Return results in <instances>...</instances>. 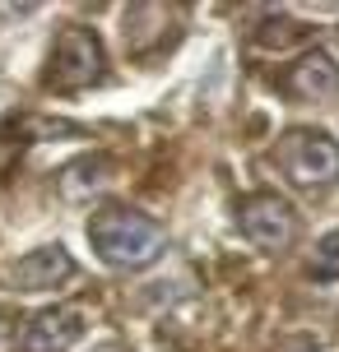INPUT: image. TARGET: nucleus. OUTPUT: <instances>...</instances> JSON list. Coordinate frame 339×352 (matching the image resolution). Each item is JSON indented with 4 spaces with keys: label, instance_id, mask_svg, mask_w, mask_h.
Masks as SVG:
<instances>
[{
    "label": "nucleus",
    "instance_id": "nucleus-1",
    "mask_svg": "<svg viewBox=\"0 0 339 352\" xmlns=\"http://www.w3.org/2000/svg\"><path fill=\"white\" fill-rule=\"evenodd\" d=\"M89 246L112 269H149L167 250V228L125 204H103L89 218Z\"/></svg>",
    "mask_w": 339,
    "mask_h": 352
},
{
    "label": "nucleus",
    "instance_id": "nucleus-2",
    "mask_svg": "<svg viewBox=\"0 0 339 352\" xmlns=\"http://www.w3.org/2000/svg\"><path fill=\"white\" fill-rule=\"evenodd\" d=\"M274 162L298 190H330L339 181V144L325 130H288L274 144Z\"/></svg>",
    "mask_w": 339,
    "mask_h": 352
},
{
    "label": "nucleus",
    "instance_id": "nucleus-3",
    "mask_svg": "<svg viewBox=\"0 0 339 352\" xmlns=\"http://www.w3.org/2000/svg\"><path fill=\"white\" fill-rule=\"evenodd\" d=\"M103 79V42L93 28L84 23H70V28H61L52 47V60H47V84L61 88V93H79V88H89Z\"/></svg>",
    "mask_w": 339,
    "mask_h": 352
},
{
    "label": "nucleus",
    "instance_id": "nucleus-4",
    "mask_svg": "<svg viewBox=\"0 0 339 352\" xmlns=\"http://www.w3.org/2000/svg\"><path fill=\"white\" fill-rule=\"evenodd\" d=\"M237 228H242V236H247L256 250L279 255V250H288L298 241V213H293L288 199L260 190V195H247V199L237 204Z\"/></svg>",
    "mask_w": 339,
    "mask_h": 352
},
{
    "label": "nucleus",
    "instance_id": "nucleus-5",
    "mask_svg": "<svg viewBox=\"0 0 339 352\" xmlns=\"http://www.w3.org/2000/svg\"><path fill=\"white\" fill-rule=\"evenodd\" d=\"M74 278V260L65 246H37L19 264H10V287L14 292H52Z\"/></svg>",
    "mask_w": 339,
    "mask_h": 352
},
{
    "label": "nucleus",
    "instance_id": "nucleus-6",
    "mask_svg": "<svg viewBox=\"0 0 339 352\" xmlns=\"http://www.w3.org/2000/svg\"><path fill=\"white\" fill-rule=\"evenodd\" d=\"M89 329V320L79 306H56V311H42V316L23 329L19 338V352H70Z\"/></svg>",
    "mask_w": 339,
    "mask_h": 352
},
{
    "label": "nucleus",
    "instance_id": "nucleus-7",
    "mask_svg": "<svg viewBox=\"0 0 339 352\" xmlns=\"http://www.w3.org/2000/svg\"><path fill=\"white\" fill-rule=\"evenodd\" d=\"M284 88L298 102H325L339 93V65L325 52H307L293 70L284 74Z\"/></svg>",
    "mask_w": 339,
    "mask_h": 352
},
{
    "label": "nucleus",
    "instance_id": "nucleus-8",
    "mask_svg": "<svg viewBox=\"0 0 339 352\" xmlns=\"http://www.w3.org/2000/svg\"><path fill=\"white\" fill-rule=\"evenodd\" d=\"M107 172H112V158H84V162H74V167H65V181H61V190L70 195H84L93 186V190H98V186H103V181H107Z\"/></svg>",
    "mask_w": 339,
    "mask_h": 352
},
{
    "label": "nucleus",
    "instance_id": "nucleus-9",
    "mask_svg": "<svg viewBox=\"0 0 339 352\" xmlns=\"http://www.w3.org/2000/svg\"><path fill=\"white\" fill-rule=\"evenodd\" d=\"M311 274H316V278H339V228H335V232H325L321 241H316Z\"/></svg>",
    "mask_w": 339,
    "mask_h": 352
}]
</instances>
